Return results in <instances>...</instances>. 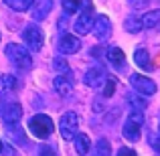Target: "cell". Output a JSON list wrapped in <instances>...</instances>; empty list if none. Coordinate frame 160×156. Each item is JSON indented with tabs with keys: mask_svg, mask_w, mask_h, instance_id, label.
<instances>
[{
	"mask_svg": "<svg viewBox=\"0 0 160 156\" xmlns=\"http://www.w3.org/2000/svg\"><path fill=\"white\" fill-rule=\"evenodd\" d=\"M6 55L18 69H31L32 67V55L27 47H22V45H16V43L6 45Z\"/></svg>",
	"mask_w": 160,
	"mask_h": 156,
	"instance_id": "7a4b0ae2",
	"label": "cell"
},
{
	"mask_svg": "<svg viewBox=\"0 0 160 156\" xmlns=\"http://www.w3.org/2000/svg\"><path fill=\"white\" fill-rule=\"evenodd\" d=\"M53 85H55V91H57L59 95H63V98H67V95L71 93V81L65 77V75H59V77H55Z\"/></svg>",
	"mask_w": 160,
	"mask_h": 156,
	"instance_id": "9a60e30c",
	"label": "cell"
},
{
	"mask_svg": "<svg viewBox=\"0 0 160 156\" xmlns=\"http://www.w3.org/2000/svg\"><path fill=\"white\" fill-rule=\"evenodd\" d=\"M2 150H4V148H2V142H0V154H2Z\"/></svg>",
	"mask_w": 160,
	"mask_h": 156,
	"instance_id": "4dcf8cb0",
	"label": "cell"
},
{
	"mask_svg": "<svg viewBox=\"0 0 160 156\" xmlns=\"http://www.w3.org/2000/svg\"><path fill=\"white\" fill-rule=\"evenodd\" d=\"M59 47L65 55H73L81 49V39H77L75 35H63L61 41H59Z\"/></svg>",
	"mask_w": 160,
	"mask_h": 156,
	"instance_id": "9c48e42d",
	"label": "cell"
},
{
	"mask_svg": "<svg viewBox=\"0 0 160 156\" xmlns=\"http://www.w3.org/2000/svg\"><path fill=\"white\" fill-rule=\"evenodd\" d=\"M18 81L14 75H0V95H8L16 89Z\"/></svg>",
	"mask_w": 160,
	"mask_h": 156,
	"instance_id": "4fadbf2b",
	"label": "cell"
},
{
	"mask_svg": "<svg viewBox=\"0 0 160 156\" xmlns=\"http://www.w3.org/2000/svg\"><path fill=\"white\" fill-rule=\"evenodd\" d=\"M39 156H57L53 146H41L39 148Z\"/></svg>",
	"mask_w": 160,
	"mask_h": 156,
	"instance_id": "484cf974",
	"label": "cell"
},
{
	"mask_svg": "<svg viewBox=\"0 0 160 156\" xmlns=\"http://www.w3.org/2000/svg\"><path fill=\"white\" fill-rule=\"evenodd\" d=\"M130 4H132V8H142L148 4V0H130Z\"/></svg>",
	"mask_w": 160,
	"mask_h": 156,
	"instance_id": "4316f807",
	"label": "cell"
},
{
	"mask_svg": "<svg viewBox=\"0 0 160 156\" xmlns=\"http://www.w3.org/2000/svg\"><path fill=\"white\" fill-rule=\"evenodd\" d=\"M140 24H142V28H154V27H158V24H160V10L146 12V14L140 18Z\"/></svg>",
	"mask_w": 160,
	"mask_h": 156,
	"instance_id": "2e32d148",
	"label": "cell"
},
{
	"mask_svg": "<svg viewBox=\"0 0 160 156\" xmlns=\"http://www.w3.org/2000/svg\"><path fill=\"white\" fill-rule=\"evenodd\" d=\"M22 39L27 43V47L31 51H41L43 49V43H45V35L37 24H28L27 28L22 31Z\"/></svg>",
	"mask_w": 160,
	"mask_h": 156,
	"instance_id": "277c9868",
	"label": "cell"
},
{
	"mask_svg": "<svg viewBox=\"0 0 160 156\" xmlns=\"http://www.w3.org/2000/svg\"><path fill=\"white\" fill-rule=\"evenodd\" d=\"M118 156H136V152H134L132 148H120V152H118Z\"/></svg>",
	"mask_w": 160,
	"mask_h": 156,
	"instance_id": "83f0119b",
	"label": "cell"
},
{
	"mask_svg": "<svg viewBox=\"0 0 160 156\" xmlns=\"http://www.w3.org/2000/svg\"><path fill=\"white\" fill-rule=\"evenodd\" d=\"M59 130H61L63 140H73L79 130V116L75 112H67L59 120Z\"/></svg>",
	"mask_w": 160,
	"mask_h": 156,
	"instance_id": "3957f363",
	"label": "cell"
},
{
	"mask_svg": "<svg viewBox=\"0 0 160 156\" xmlns=\"http://www.w3.org/2000/svg\"><path fill=\"white\" fill-rule=\"evenodd\" d=\"M12 10H18V12H27L35 6V0H4Z\"/></svg>",
	"mask_w": 160,
	"mask_h": 156,
	"instance_id": "d6986e66",
	"label": "cell"
},
{
	"mask_svg": "<svg viewBox=\"0 0 160 156\" xmlns=\"http://www.w3.org/2000/svg\"><path fill=\"white\" fill-rule=\"evenodd\" d=\"M28 130H31L32 136L45 140V138H49L55 132V124L47 113H37V116H32L28 120Z\"/></svg>",
	"mask_w": 160,
	"mask_h": 156,
	"instance_id": "6da1fadb",
	"label": "cell"
},
{
	"mask_svg": "<svg viewBox=\"0 0 160 156\" xmlns=\"http://www.w3.org/2000/svg\"><path fill=\"white\" fill-rule=\"evenodd\" d=\"M108 61L112 63L116 69H126V55L120 47H112L108 49Z\"/></svg>",
	"mask_w": 160,
	"mask_h": 156,
	"instance_id": "8fae6325",
	"label": "cell"
},
{
	"mask_svg": "<svg viewBox=\"0 0 160 156\" xmlns=\"http://www.w3.org/2000/svg\"><path fill=\"white\" fill-rule=\"evenodd\" d=\"M0 113H2V120L6 122V124H18L20 116H22V108L16 102H8V103L2 105Z\"/></svg>",
	"mask_w": 160,
	"mask_h": 156,
	"instance_id": "52a82bcc",
	"label": "cell"
},
{
	"mask_svg": "<svg viewBox=\"0 0 160 156\" xmlns=\"http://www.w3.org/2000/svg\"><path fill=\"white\" fill-rule=\"evenodd\" d=\"M63 10H65L67 14L79 12L81 10V2H79V0H63Z\"/></svg>",
	"mask_w": 160,
	"mask_h": 156,
	"instance_id": "44dd1931",
	"label": "cell"
},
{
	"mask_svg": "<svg viewBox=\"0 0 160 156\" xmlns=\"http://www.w3.org/2000/svg\"><path fill=\"white\" fill-rule=\"evenodd\" d=\"M95 156H112V144L106 138H99L95 142Z\"/></svg>",
	"mask_w": 160,
	"mask_h": 156,
	"instance_id": "ffe728a7",
	"label": "cell"
},
{
	"mask_svg": "<svg viewBox=\"0 0 160 156\" xmlns=\"http://www.w3.org/2000/svg\"><path fill=\"white\" fill-rule=\"evenodd\" d=\"M130 83H132V87L142 95H154L156 89H158L156 83L150 77H144V75H132V77H130Z\"/></svg>",
	"mask_w": 160,
	"mask_h": 156,
	"instance_id": "5b68a950",
	"label": "cell"
},
{
	"mask_svg": "<svg viewBox=\"0 0 160 156\" xmlns=\"http://www.w3.org/2000/svg\"><path fill=\"white\" fill-rule=\"evenodd\" d=\"M116 87H118V81L113 77H108L106 79V85H103V98H112L113 93H116Z\"/></svg>",
	"mask_w": 160,
	"mask_h": 156,
	"instance_id": "7402d4cb",
	"label": "cell"
},
{
	"mask_svg": "<svg viewBox=\"0 0 160 156\" xmlns=\"http://www.w3.org/2000/svg\"><path fill=\"white\" fill-rule=\"evenodd\" d=\"M134 61H136V65L140 67V69H150V55L146 49L138 47L136 51H134Z\"/></svg>",
	"mask_w": 160,
	"mask_h": 156,
	"instance_id": "ac0fdd59",
	"label": "cell"
},
{
	"mask_svg": "<svg viewBox=\"0 0 160 156\" xmlns=\"http://www.w3.org/2000/svg\"><path fill=\"white\" fill-rule=\"evenodd\" d=\"M51 6H53V0H39V4L32 6V18L35 20H43L45 16L51 12Z\"/></svg>",
	"mask_w": 160,
	"mask_h": 156,
	"instance_id": "5bb4252c",
	"label": "cell"
},
{
	"mask_svg": "<svg viewBox=\"0 0 160 156\" xmlns=\"http://www.w3.org/2000/svg\"><path fill=\"white\" fill-rule=\"evenodd\" d=\"M156 156H160V142L156 144Z\"/></svg>",
	"mask_w": 160,
	"mask_h": 156,
	"instance_id": "f546056e",
	"label": "cell"
},
{
	"mask_svg": "<svg viewBox=\"0 0 160 156\" xmlns=\"http://www.w3.org/2000/svg\"><path fill=\"white\" fill-rule=\"evenodd\" d=\"M91 31L95 33V39L103 41V39H108L109 31H112V23H109V18L106 14H99V16L93 18V28H91Z\"/></svg>",
	"mask_w": 160,
	"mask_h": 156,
	"instance_id": "ba28073f",
	"label": "cell"
},
{
	"mask_svg": "<svg viewBox=\"0 0 160 156\" xmlns=\"http://www.w3.org/2000/svg\"><path fill=\"white\" fill-rule=\"evenodd\" d=\"M79 2H81V10H93L91 0H79Z\"/></svg>",
	"mask_w": 160,
	"mask_h": 156,
	"instance_id": "f1b7e54d",
	"label": "cell"
},
{
	"mask_svg": "<svg viewBox=\"0 0 160 156\" xmlns=\"http://www.w3.org/2000/svg\"><path fill=\"white\" fill-rule=\"evenodd\" d=\"M83 81H85V85H89V87H99L103 81H106V71H103L102 67L89 69L85 73V77H83Z\"/></svg>",
	"mask_w": 160,
	"mask_h": 156,
	"instance_id": "30bf717a",
	"label": "cell"
},
{
	"mask_svg": "<svg viewBox=\"0 0 160 156\" xmlns=\"http://www.w3.org/2000/svg\"><path fill=\"white\" fill-rule=\"evenodd\" d=\"M93 10H81L77 16V20L73 23V31L77 33V35H87V33L93 28Z\"/></svg>",
	"mask_w": 160,
	"mask_h": 156,
	"instance_id": "8992f818",
	"label": "cell"
},
{
	"mask_svg": "<svg viewBox=\"0 0 160 156\" xmlns=\"http://www.w3.org/2000/svg\"><path fill=\"white\" fill-rule=\"evenodd\" d=\"M126 31L128 33H138V31H142V24H140V18H136V16H130L128 20H126Z\"/></svg>",
	"mask_w": 160,
	"mask_h": 156,
	"instance_id": "603a6c76",
	"label": "cell"
},
{
	"mask_svg": "<svg viewBox=\"0 0 160 156\" xmlns=\"http://www.w3.org/2000/svg\"><path fill=\"white\" fill-rule=\"evenodd\" d=\"M53 65H55V69H57L59 73H63V75H67V73H69V63H67L63 57H55Z\"/></svg>",
	"mask_w": 160,
	"mask_h": 156,
	"instance_id": "cb8c5ba5",
	"label": "cell"
},
{
	"mask_svg": "<svg viewBox=\"0 0 160 156\" xmlns=\"http://www.w3.org/2000/svg\"><path fill=\"white\" fill-rule=\"evenodd\" d=\"M140 128H142V126H138L136 122L128 120V122L124 124V130H122V134H124L126 140H130V142H138V140H140Z\"/></svg>",
	"mask_w": 160,
	"mask_h": 156,
	"instance_id": "7c38bea8",
	"label": "cell"
},
{
	"mask_svg": "<svg viewBox=\"0 0 160 156\" xmlns=\"http://www.w3.org/2000/svg\"><path fill=\"white\" fill-rule=\"evenodd\" d=\"M128 120H132V122H136L138 126H142V124H144V113H142L140 109H136V112H132V113H130V118H128Z\"/></svg>",
	"mask_w": 160,
	"mask_h": 156,
	"instance_id": "d4e9b609",
	"label": "cell"
},
{
	"mask_svg": "<svg viewBox=\"0 0 160 156\" xmlns=\"http://www.w3.org/2000/svg\"><path fill=\"white\" fill-rule=\"evenodd\" d=\"M89 148H91V142L87 138V134H75V150H77V154L79 156L87 154Z\"/></svg>",
	"mask_w": 160,
	"mask_h": 156,
	"instance_id": "e0dca14e",
	"label": "cell"
}]
</instances>
